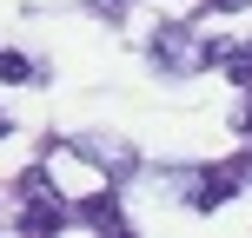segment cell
Segmentation results:
<instances>
[{
    "instance_id": "6",
    "label": "cell",
    "mask_w": 252,
    "mask_h": 238,
    "mask_svg": "<svg viewBox=\"0 0 252 238\" xmlns=\"http://www.w3.org/2000/svg\"><path fill=\"white\" fill-rule=\"evenodd\" d=\"M232 126H239V139H252V86H246V100H239V113H232Z\"/></svg>"
},
{
    "instance_id": "5",
    "label": "cell",
    "mask_w": 252,
    "mask_h": 238,
    "mask_svg": "<svg viewBox=\"0 0 252 238\" xmlns=\"http://www.w3.org/2000/svg\"><path fill=\"white\" fill-rule=\"evenodd\" d=\"M0 79H13V86H33V60H27V53H0Z\"/></svg>"
},
{
    "instance_id": "10",
    "label": "cell",
    "mask_w": 252,
    "mask_h": 238,
    "mask_svg": "<svg viewBox=\"0 0 252 238\" xmlns=\"http://www.w3.org/2000/svg\"><path fill=\"white\" fill-rule=\"evenodd\" d=\"M0 139H7V113H0Z\"/></svg>"
},
{
    "instance_id": "7",
    "label": "cell",
    "mask_w": 252,
    "mask_h": 238,
    "mask_svg": "<svg viewBox=\"0 0 252 238\" xmlns=\"http://www.w3.org/2000/svg\"><path fill=\"white\" fill-rule=\"evenodd\" d=\"M93 13H106V20H120V13H126V0H93Z\"/></svg>"
},
{
    "instance_id": "9",
    "label": "cell",
    "mask_w": 252,
    "mask_h": 238,
    "mask_svg": "<svg viewBox=\"0 0 252 238\" xmlns=\"http://www.w3.org/2000/svg\"><path fill=\"white\" fill-rule=\"evenodd\" d=\"M206 7H213V13H239L246 0H206Z\"/></svg>"
},
{
    "instance_id": "3",
    "label": "cell",
    "mask_w": 252,
    "mask_h": 238,
    "mask_svg": "<svg viewBox=\"0 0 252 238\" xmlns=\"http://www.w3.org/2000/svg\"><path fill=\"white\" fill-rule=\"evenodd\" d=\"M73 152H80V159H100V172L106 179H126V172H133V146H126V139H106V132H80L73 139Z\"/></svg>"
},
{
    "instance_id": "4",
    "label": "cell",
    "mask_w": 252,
    "mask_h": 238,
    "mask_svg": "<svg viewBox=\"0 0 252 238\" xmlns=\"http://www.w3.org/2000/svg\"><path fill=\"white\" fill-rule=\"evenodd\" d=\"M239 185H246V179H239V165H232V159H226V165H206V172H199V192H192V205H199V212H219Z\"/></svg>"
},
{
    "instance_id": "8",
    "label": "cell",
    "mask_w": 252,
    "mask_h": 238,
    "mask_svg": "<svg viewBox=\"0 0 252 238\" xmlns=\"http://www.w3.org/2000/svg\"><path fill=\"white\" fill-rule=\"evenodd\" d=\"M232 165H239V179L252 185V146H246V152H239V159H232Z\"/></svg>"
},
{
    "instance_id": "2",
    "label": "cell",
    "mask_w": 252,
    "mask_h": 238,
    "mask_svg": "<svg viewBox=\"0 0 252 238\" xmlns=\"http://www.w3.org/2000/svg\"><path fill=\"white\" fill-rule=\"evenodd\" d=\"M146 53H153V66H159V73H192V66H199V47H192L186 26H159Z\"/></svg>"
},
{
    "instance_id": "1",
    "label": "cell",
    "mask_w": 252,
    "mask_h": 238,
    "mask_svg": "<svg viewBox=\"0 0 252 238\" xmlns=\"http://www.w3.org/2000/svg\"><path fill=\"white\" fill-rule=\"evenodd\" d=\"M73 218L80 225H93V232H126V212H120V185L106 179V185H87V199H73Z\"/></svg>"
}]
</instances>
